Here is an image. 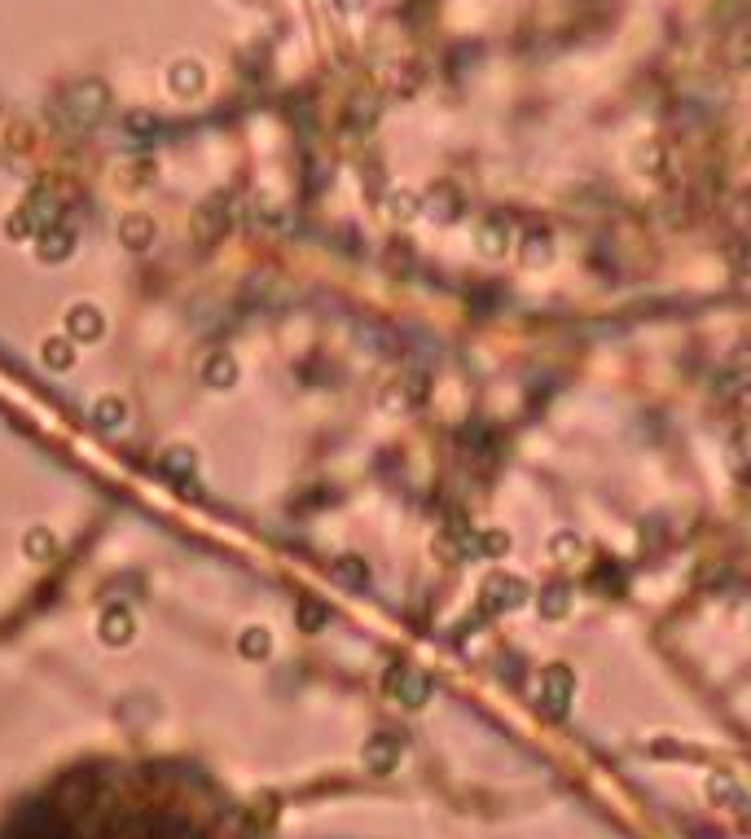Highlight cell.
Segmentation results:
<instances>
[{"label": "cell", "instance_id": "1", "mask_svg": "<svg viewBox=\"0 0 751 839\" xmlns=\"http://www.w3.org/2000/svg\"><path fill=\"white\" fill-rule=\"evenodd\" d=\"M532 598H536V589L519 576V571H488L483 580H479V611L483 616H514V611H523V606H532Z\"/></svg>", "mask_w": 751, "mask_h": 839}, {"label": "cell", "instance_id": "10", "mask_svg": "<svg viewBox=\"0 0 751 839\" xmlns=\"http://www.w3.org/2000/svg\"><path fill=\"white\" fill-rule=\"evenodd\" d=\"M734 273H738V282H742V286H751V246L738 255V268H734Z\"/></svg>", "mask_w": 751, "mask_h": 839}, {"label": "cell", "instance_id": "9", "mask_svg": "<svg viewBox=\"0 0 751 839\" xmlns=\"http://www.w3.org/2000/svg\"><path fill=\"white\" fill-rule=\"evenodd\" d=\"M426 211V202L418 198V194H409V189H400V194H392V202H387V216L392 220H400V224H409V220H418Z\"/></svg>", "mask_w": 751, "mask_h": 839}, {"label": "cell", "instance_id": "7", "mask_svg": "<svg viewBox=\"0 0 751 839\" xmlns=\"http://www.w3.org/2000/svg\"><path fill=\"white\" fill-rule=\"evenodd\" d=\"M392 690H396L409 707H422V703H426V695H431V681H426L418 668H409V664H404V668L392 677Z\"/></svg>", "mask_w": 751, "mask_h": 839}, {"label": "cell", "instance_id": "2", "mask_svg": "<svg viewBox=\"0 0 751 839\" xmlns=\"http://www.w3.org/2000/svg\"><path fill=\"white\" fill-rule=\"evenodd\" d=\"M475 246H479L483 260H505V255H514V246H519V228L505 216H488L475 228Z\"/></svg>", "mask_w": 751, "mask_h": 839}, {"label": "cell", "instance_id": "8", "mask_svg": "<svg viewBox=\"0 0 751 839\" xmlns=\"http://www.w3.org/2000/svg\"><path fill=\"white\" fill-rule=\"evenodd\" d=\"M550 558H554L558 567L584 558V537H576V532H558V537H550Z\"/></svg>", "mask_w": 751, "mask_h": 839}, {"label": "cell", "instance_id": "5", "mask_svg": "<svg viewBox=\"0 0 751 839\" xmlns=\"http://www.w3.org/2000/svg\"><path fill=\"white\" fill-rule=\"evenodd\" d=\"M536 611L545 616V620H562L567 611H572V602H576V589L567 580H550V584H540L536 589Z\"/></svg>", "mask_w": 751, "mask_h": 839}, {"label": "cell", "instance_id": "3", "mask_svg": "<svg viewBox=\"0 0 751 839\" xmlns=\"http://www.w3.org/2000/svg\"><path fill=\"white\" fill-rule=\"evenodd\" d=\"M576 699V677H572V668H562V664H554V668H545L540 672V681H536V703L545 707V712H567V703Z\"/></svg>", "mask_w": 751, "mask_h": 839}, {"label": "cell", "instance_id": "4", "mask_svg": "<svg viewBox=\"0 0 751 839\" xmlns=\"http://www.w3.org/2000/svg\"><path fill=\"white\" fill-rule=\"evenodd\" d=\"M514 255H519V264H523V268H545V264H554V255H558L554 233H550L545 224H532L527 233H519V246H514Z\"/></svg>", "mask_w": 751, "mask_h": 839}, {"label": "cell", "instance_id": "6", "mask_svg": "<svg viewBox=\"0 0 751 839\" xmlns=\"http://www.w3.org/2000/svg\"><path fill=\"white\" fill-rule=\"evenodd\" d=\"M514 549L505 527H475L471 532V558H505Z\"/></svg>", "mask_w": 751, "mask_h": 839}]
</instances>
